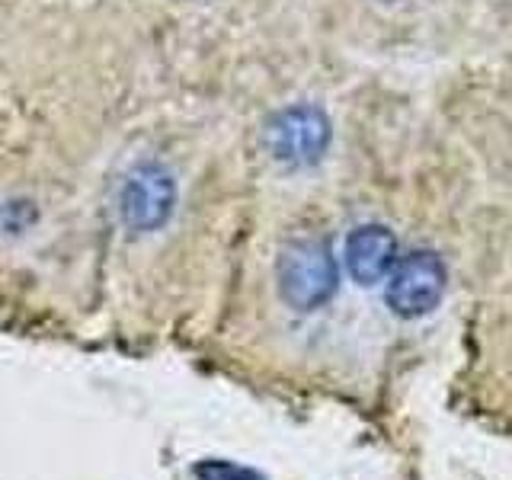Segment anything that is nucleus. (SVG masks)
Listing matches in <instances>:
<instances>
[{
  "mask_svg": "<svg viewBox=\"0 0 512 480\" xmlns=\"http://www.w3.org/2000/svg\"><path fill=\"white\" fill-rule=\"evenodd\" d=\"M276 276L285 304H292L295 311H314L333 298L340 285V266L327 240L304 237L282 250Z\"/></svg>",
  "mask_w": 512,
  "mask_h": 480,
  "instance_id": "1",
  "label": "nucleus"
},
{
  "mask_svg": "<svg viewBox=\"0 0 512 480\" xmlns=\"http://www.w3.org/2000/svg\"><path fill=\"white\" fill-rule=\"evenodd\" d=\"M330 138H333V125L327 119V112L311 103L279 109L263 128V144L269 157L292 170L314 167L327 154Z\"/></svg>",
  "mask_w": 512,
  "mask_h": 480,
  "instance_id": "2",
  "label": "nucleus"
},
{
  "mask_svg": "<svg viewBox=\"0 0 512 480\" xmlns=\"http://www.w3.org/2000/svg\"><path fill=\"white\" fill-rule=\"evenodd\" d=\"M176 205L173 173L160 164H138L128 170L119 189V215L122 224L135 234H148L164 228Z\"/></svg>",
  "mask_w": 512,
  "mask_h": 480,
  "instance_id": "3",
  "label": "nucleus"
},
{
  "mask_svg": "<svg viewBox=\"0 0 512 480\" xmlns=\"http://www.w3.org/2000/svg\"><path fill=\"white\" fill-rule=\"evenodd\" d=\"M445 266L432 250H413L397 260L388 282V304L397 317H423L442 301Z\"/></svg>",
  "mask_w": 512,
  "mask_h": 480,
  "instance_id": "4",
  "label": "nucleus"
},
{
  "mask_svg": "<svg viewBox=\"0 0 512 480\" xmlns=\"http://www.w3.org/2000/svg\"><path fill=\"white\" fill-rule=\"evenodd\" d=\"M346 269L359 285H375L397 266V237L384 224H362L346 237Z\"/></svg>",
  "mask_w": 512,
  "mask_h": 480,
  "instance_id": "5",
  "label": "nucleus"
},
{
  "mask_svg": "<svg viewBox=\"0 0 512 480\" xmlns=\"http://www.w3.org/2000/svg\"><path fill=\"white\" fill-rule=\"evenodd\" d=\"M192 474H196V480H263V474H256L253 468L224 458H205L192 468Z\"/></svg>",
  "mask_w": 512,
  "mask_h": 480,
  "instance_id": "6",
  "label": "nucleus"
}]
</instances>
